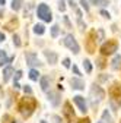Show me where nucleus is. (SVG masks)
Here are the masks:
<instances>
[{
    "mask_svg": "<svg viewBox=\"0 0 121 123\" xmlns=\"http://www.w3.org/2000/svg\"><path fill=\"white\" fill-rule=\"evenodd\" d=\"M41 123H47V122H44V120H42V122H41Z\"/></svg>",
    "mask_w": 121,
    "mask_h": 123,
    "instance_id": "nucleus-41",
    "label": "nucleus"
},
{
    "mask_svg": "<svg viewBox=\"0 0 121 123\" xmlns=\"http://www.w3.org/2000/svg\"><path fill=\"white\" fill-rule=\"evenodd\" d=\"M34 32H35L37 35H42V34L45 32V26H44L42 24H37V25L34 26Z\"/></svg>",
    "mask_w": 121,
    "mask_h": 123,
    "instance_id": "nucleus-17",
    "label": "nucleus"
},
{
    "mask_svg": "<svg viewBox=\"0 0 121 123\" xmlns=\"http://www.w3.org/2000/svg\"><path fill=\"white\" fill-rule=\"evenodd\" d=\"M120 65H121V57L120 56H115L114 60H112V69H118Z\"/></svg>",
    "mask_w": 121,
    "mask_h": 123,
    "instance_id": "nucleus-20",
    "label": "nucleus"
},
{
    "mask_svg": "<svg viewBox=\"0 0 121 123\" xmlns=\"http://www.w3.org/2000/svg\"><path fill=\"white\" fill-rule=\"evenodd\" d=\"M5 3H6V0H0V5H2V6H3Z\"/></svg>",
    "mask_w": 121,
    "mask_h": 123,
    "instance_id": "nucleus-39",
    "label": "nucleus"
},
{
    "mask_svg": "<svg viewBox=\"0 0 121 123\" xmlns=\"http://www.w3.org/2000/svg\"><path fill=\"white\" fill-rule=\"evenodd\" d=\"M63 113H64V117H66V120H67V123H72L73 122V119H74V111H73V109H72V104L70 103H64V107H63Z\"/></svg>",
    "mask_w": 121,
    "mask_h": 123,
    "instance_id": "nucleus-8",
    "label": "nucleus"
},
{
    "mask_svg": "<svg viewBox=\"0 0 121 123\" xmlns=\"http://www.w3.org/2000/svg\"><path fill=\"white\" fill-rule=\"evenodd\" d=\"M63 43H64V45L69 49V50H72L74 54H77L79 53V44H77V41L74 40V37L73 35H66V38L63 40Z\"/></svg>",
    "mask_w": 121,
    "mask_h": 123,
    "instance_id": "nucleus-4",
    "label": "nucleus"
},
{
    "mask_svg": "<svg viewBox=\"0 0 121 123\" xmlns=\"http://www.w3.org/2000/svg\"><path fill=\"white\" fill-rule=\"evenodd\" d=\"M58 32H60L58 25H54V26L51 28V35H53V37H57V35H58Z\"/></svg>",
    "mask_w": 121,
    "mask_h": 123,
    "instance_id": "nucleus-25",
    "label": "nucleus"
},
{
    "mask_svg": "<svg viewBox=\"0 0 121 123\" xmlns=\"http://www.w3.org/2000/svg\"><path fill=\"white\" fill-rule=\"evenodd\" d=\"M83 68H85V70H86L88 73L92 72V65H90V62H89L88 59H85V60H83Z\"/></svg>",
    "mask_w": 121,
    "mask_h": 123,
    "instance_id": "nucleus-21",
    "label": "nucleus"
},
{
    "mask_svg": "<svg viewBox=\"0 0 121 123\" xmlns=\"http://www.w3.org/2000/svg\"><path fill=\"white\" fill-rule=\"evenodd\" d=\"M2 94H3V88L0 86V97H2Z\"/></svg>",
    "mask_w": 121,
    "mask_h": 123,
    "instance_id": "nucleus-40",
    "label": "nucleus"
},
{
    "mask_svg": "<svg viewBox=\"0 0 121 123\" xmlns=\"http://www.w3.org/2000/svg\"><path fill=\"white\" fill-rule=\"evenodd\" d=\"M117 49H118V43L115 40H110L101 45V53H102V56H110L114 51H117Z\"/></svg>",
    "mask_w": 121,
    "mask_h": 123,
    "instance_id": "nucleus-3",
    "label": "nucleus"
},
{
    "mask_svg": "<svg viewBox=\"0 0 121 123\" xmlns=\"http://www.w3.org/2000/svg\"><path fill=\"white\" fill-rule=\"evenodd\" d=\"M110 95H111V98L114 101L121 104V84H114L110 88Z\"/></svg>",
    "mask_w": 121,
    "mask_h": 123,
    "instance_id": "nucleus-7",
    "label": "nucleus"
},
{
    "mask_svg": "<svg viewBox=\"0 0 121 123\" xmlns=\"http://www.w3.org/2000/svg\"><path fill=\"white\" fill-rule=\"evenodd\" d=\"M25 59H26V63H28L29 66H41L39 59H38L37 54H34V53H26V54H25Z\"/></svg>",
    "mask_w": 121,
    "mask_h": 123,
    "instance_id": "nucleus-9",
    "label": "nucleus"
},
{
    "mask_svg": "<svg viewBox=\"0 0 121 123\" xmlns=\"http://www.w3.org/2000/svg\"><path fill=\"white\" fill-rule=\"evenodd\" d=\"M92 3L96 5V6H108L110 5L108 0H92Z\"/></svg>",
    "mask_w": 121,
    "mask_h": 123,
    "instance_id": "nucleus-24",
    "label": "nucleus"
},
{
    "mask_svg": "<svg viewBox=\"0 0 121 123\" xmlns=\"http://www.w3.org/2000/svg\"><path fill=\"white\" fill-rule=\"evenodd\" d=\"M63 66H64V68H70V60H69V59H64V60H63Z\"/></svg>",
    "mask_w": 121,
    "mask_h": 123,
    "instance_id": "nucleus-32",
    "label": "nucleus"
},
{
    "mask_svg": "<svg viewBox=\"0 0 121 123\" xmlns=\"http://www.w3.org/2000/svg\"><path fill=\"white\" fill-rule=\"evenodd\" d=\"M58 9L61 10V12H64V10H66V5H64L63 0H60V2H58Z\"/></svg>",
    "mask_w": 121,
    "mask_h": 123,
    "instance_id": "nucleus-29",
    "label": "nucleus"
},
{
    "mask_svg": "<svg viewBox=\"0 0 121 123\" xmlns=\"http://www.w3.org/2000/svg\"><path fill=\"white\" fill-rule=\"evenodd\" d=\"M77 123H90V120H89L88 117H85V119H80V120H77Z\"/></svg>",
    "mask_w": 121,
    "mask_h": 123,
    "instance_id": "nucleus-33",
    "label": "nucleus"
},
{
    "mask_svg": "<svg viewBox=\"0 0 121 123\" xmlns=\"http://www.w3.org/2000/svg\"><path fill=\"white\" fill-rule=\"evenodd\" d=\"M44 56H45V59L48 60V63H50V65H54V63H57V54H55L54 51H50V50H47V51H44Z\"/></svg>",
    "mask_w": 121,
    "mask_h": 123,
    "instance_id": "nucleus-11",
    "label": "nucleus"
},
{
    "mask_svg": "<svg viewBox=\"0 0 121 123\" xmlns=\"http://www.w3.org/2000/svg\"><path fill=\"white\" fill-rule=\"evenodd\" d=\"M37 109V100L34 98V97H31V94H29L28 97L25 95L23 98H21L19 100V104H18V110H19V113L26 119V117H29L32 113H34V110Z\"/></svg>",
    "mask_w": 121,
    "mask_h": 123,
    "instance_id": "nucleus-1",
    "label": "nucleus"
},
{
    "mask_svg": "<svg viewBox=\"0 0 121 123\" xmlns=\"http://www.w3.org/2000/svg\"><path fill=\"white\" fill-rule=\"evenodd\" d=\"M102 119H104V122H108V123H114V122H112V117H111V114L108 113V110H105V111L102 113Z\"/></svg>",
    "mask_w": 121,
    "mask_h": 123,
    "instance_id": "nucleus-19",
    "label": "nucleus"
},
{
    "mask_svg": "<svg viewBox=\"0 0 121 123\" xmlns=\"http://www.w3.org/2000/svg\"><path fill=\"white\" fill-rule=\"evenodd\" d=\"M80 5H82V7H83L86 12H89V5H88V0H80Z\"/></svg>",
    "mask_w": 121,
    "mask_h": 123,
    "instance_id": "nucleus-26",
    "label": "nucleus"
},
{
    "mask_svg": "<svg viewBox=\"0 0 121 123\" xmlns=\"http://www.w3.org/2000/svg\"><path fill=\"white\" fill-rule=\"evenodd\" d=\"M99 123H102V122H99Z\"/></svg>",
    "mask_w": 121,
    "mask_h": 123,
    "instance_id": "nucleus-43",
    "label": "nucleus"
},
{
    "mask_svg": "<svg viewBox=\"0 0 121 123\" xmlns=\"http://www.w3.org/2000/svg\"><path fill=\"white\" fill-rule=\"evenodd\" d=\"M12 75H13V69H12L10 66H7V68L3 70V81L7 82V81L10 79V76H12Z\"/></svg>",
    "mask_w": 121,
    "mask_h": 123,
    "instance_id": "nucleus-14",
    "label": "nucleus"
},
{
    "mask_svg": "<svg viewBox=\"0 0 121 123\" xmlns=\"http://www.w3.org/2000/svg\"><path fill=\"white\" fill-rule=\"evenodd\" d=\"M95 35H96L95 31H90L89 35H88V40H86V49H88L89 53H95V50H96V41H98V40L95 38Z\"/></svg>",
    "mask_w": 121,
    "mask_h": 123,
    "instance_id": "nucleus-6",
    "label": "nucleus"
},
{
    "mask_svg": "<svg viewBox=\"0 0 121 123\" xmlns=\"http://www.w3.org/2000/svg\"><path fill=\"white\" fill-rule=\"evenodd\" d=\"M13 86H15V88H16V89H18V88H21V85L18 84V81H16V82H15V85H13Z\"/></svg>",
    "mask_w": 121,
    "mask_h": 123,
    "instance_id": "nucleus-38",
    "label": "nucleus"
},
{
    "mask_svg": "<svg viewBox=\"0 0 121 123\" xmlns=\"http://www.w3.org/2000/svg\"><path fill=\"white\" fill-rule=\"evenodd\" d=\"M12 60V57L10 59H7V57H2V60H0V66L3 68V65H6V63H9V62Z\"/></svg>",
    "mask_w": 121,
    "mask_h": 123,
    "instance_id": "nucleus-27",
    "label": "nucleus"
},
{
    "mask_svg": "<svg viewBox=\"0 0 121 123\" xmlns=\"http://www.w3.org/2000/svg\"><path fill=\"white\" fill-rule=\"evenodd\" d=\"M0 57H6V53H5V51H2V50H0Z\"/></svg>",
    "mask_w": 121,
    "mask_h": 123,
    "instance_id": "nucleus-37",
    "label": "nucleus"
},
{
    "mask_svg": "<svg viewBox=\"0 0 121 123\" xmlns=\"http://www.w3.org/2000/svg\"><path fill=\"white\" fill-rule=\"evenodd\" d=\"M29 78H31L32 81H38V78H39V73H38V70L32 69L31 72H29Z\"/></svg>",
    "mask_w": 121,
    "mask_h": 123,
    "instance_id": "nucleus-22",
    "label": "nucleus"
},
{
    "mask_svg": "<svg viewBox=\"0 0 121 123\" xmlns=\"http://www.w3.org/2000/svg\"><path fill=\"white\" fill-rule=\"evenodd\" d=\"M0 15H2V12H0Z\"/></svg>",
    "mask_w": 121,
    "mask_h": 123,
    "instance_id": "nucleus-42",
    "label": "nucleus"
},
{
    "mask_svg": "<svg viewBox=\"0 0 121 123\" xmlns=\"http://www.w3.org/2000/svg\"><path fill=\"white\" fill-rule=\"evenodd\" d=\"M18 26V19L16 18H13V19H10V22H7L6 25H5V28L7 29V31H13L15 28Z\"/></svg>",
    "mask_w": 121,
    "mask_h": 123,
    "instance_id": "nucleus-15",
    "label": "nucleus"
},
{
    "mask_svg": "<svg viewBox=\"0 0 121 123\" xmlns=\"http://www.w3.org/2000/svg\"><path fill=\"white\" fill-rule=\"evenodd\" d=\"M48 100L53 105H58L60 104V95L57 94V92H50L48 94Z\"/></svg>",
    "mask_w": 121,
    "mask_h": 123,
    "instance_id": "nucleus-13",
    "label": "nucleus"
},
{
    "mask_svg": "<svg viewBox=\"0 0 121 123\" xmlns=\"http://www.w3.org/2000/svg\"><path fill=\"white\" fill-rule=\"evenodd\" d=\"M21 76H22V72L18 70L16 73H15V81H19V79H21Z\"/></svg>",
    "mask_w": 121,
    "mask_h": 123,
    "instance_id": "nucleus-31",
    "label": "nucleus"
},
{
    "mask_svg": "<svg viewBox=\"0 0 121 123\" xmlns=\"http://www.w3.org/2000/svg\"><path fill=\"white\" fill-rule=\"evenodd\" d=\"M73 101H74V104L79 107V110H80L82 113H86V111H88V105H86V101H85L83 97L76 95V97H73Z\"/></svg>",
    "mask_w": 121,
    "mask_h": 123,
    "instance_id": "nucleus-10",
    "label": "nucleus"
},
{
    "mask_svg": "<svg viewBox=\"0 0 121 123\" xmlns=\"http://www.w3.org/2000/svg\"><path fill=\"white\" fill-rule=\"evenodd\" d=\"M23 91H25V94H32V89H31V86H29V85H25L23 86Z\"/></svg>",
    "mask_w": 121,
    "mask_h": 123,
    "instance_id": "nucleus-30",
    "label": "nucleus"
},
{
    "mask_svg": "<svg viewBox=\"0 0 121 123\" xmlns=\"http://www.w3.org/2000/svg\"><path fill=\"white\" fill-rule=\"evenodd\" d=\"M72 86L74 89H83L85 88V82L82 79H79V78H73L72 79Z\"/></svg>",
    "mask_w": 121,
    "mask_h": 123,
    "instance_id": "nucleus-12",
    "label": "nucleus"
},
{
    "mask_svg": "<svg viewBox=\"0 0 121 123\" xmlns=\"http://www.w3.org/2000/svg\"><path fill=\"white\" fill-rule=\"evenodd\" d=\"M101 15H102L104 18H110V13H108L107 10H101Z\"/></svg>",
    "mask_w": 121,
    "mask_h": 123,
    "instance_id": "nucleus-34",
    "label": "nucleus"
},
{
    "mask_svg": "<svg viewBox=\"0 0 121 123\" xmlns=\"http://www.w3.org/2000/svg\"><path fill=\"white\" fill-rule=\"evenodd\" d=\"M96 66H98L99 69H104L105 66H107V62H105V59H104V57H99V59L96 60Z\"/></svg>",
    "mask_w": 121,
    "mask_h": 123,
    "instance_id": "nucleus-23",
    "label": "nucleus"
},
{
    "mask_svg": "<svg viewBox=\"0 0 121 123\" xmlns=\"http://www.w3.org/2000/svg\"><path fill=\"white\" fill-rule=\"evenodd\" d=\"M90 97H92L94 101H101L105 97V92H104V89L101 86H98L96 84H94L92 88H90Z\"/></svg>",
    "mask_w": 121,
    "mask_h": 123,
    "instance_id": "nucleus-5",
    "label": "nucleus"
},
{
    "mask_svg": "<svg viewBox=\"0 0 121 123\" xmlns=\"http://www.w3.org/2000/svg\"><path fill=\"white\" fill-rule=\"evenodd\" d=\"M48 86H50V78L48 76H42L41 78V88H42V91H47Z\"/></svg>",
    "mask_w": 121,
    "mask_h": 123,
    "instance_id": "nucleus-16",
    "label": "nucleus"
},
{
    "mask_svg": "<svg viewBox=\"0 0 121 123\" xmlns=\"http://www.w3.org/2000/svg\"><path fill=\"white\" fill-rule=\"evenodd\" d=\"M0 41H5V34L0 32Z\"/></svg>",
    "mask_w": 121,
    "mask_h": 123,
    "instance_id": "nucleus-36",
    "label": "nucleus"
},
{
    "mask_svg": "<svg viewBox=\"0 0 121 123\" xmlns=\"http://www.w3.org/2000/svg\"><path fill=\"white\" fill-rule=\"evenodd\" d=\"M37 13H38V18L42 19V21H45V22H51V19H53L51 10H50V7L45 5V3H41V5L38 6Z\"/></svg>",
    "mask_w": 121,
    "mask_h": 123,
    "instance_id": "nucleus-2",
    "label": "nucleus"
},
{
    "mask_svg": "<svg viewBox=\"0 0 121 123\" xmlns=\"http://www.w3.org/2000/svg\"><path fill=\"white\" fill-rule=\"evenodd\" d=\"M13 44L16 45V47H19V45H21V40H19L18 35H13Z\"/></svg>",
    "mask_w": 121,
    "mask_h": 123,
    "instance_id": "nucleus-28",
    "label": "nucleus"
},
{
    "mask_svg": "<svg viewBox=\"0 0 121 123\" xmlns=\"http://www.w3.org/2000/svg\"><path fill=\"white\" fill-rule=\"evenodd\" d=\"M73 72H74V73H76V75H80V72H79V69H77L76 66H73Z\"/></svg>",
    "mask_w": 121,
    "mask_h": 123,
    "instance_id": "nucleus-35",
    "label": "nucleus"
},
{
    "mask_svg": "<svg viewBox=\"0 0 121 123\" xmlns=\"http://www.w3.org/2000/svg\"><path fill=\"white\" fill-rule=\"evenodd\" d=\"M22 3H23V0H13V2H12V9L15 12H18L22 7Z\"/></svg>",
    "mask_w": 121,
    "mask_h": 123,
    "instance_id": "nucleus-18",
    "label": "nucleus"
}]
</instances>
